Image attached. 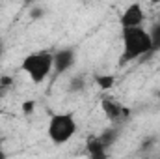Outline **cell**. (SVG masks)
<instances>
[{"label": "cell", "instance_id": "cell-1", "mask_svg": "<svg viewBox=\"0 0 160 159\" xmlns=\"http://www.w3.org/2000/svg\"><path fill=\"white\" fill-rule=\"evenodd\" d=\"M121 60L123 62H134L149 52H153V40L147 28L134 26V28H121Z\"/></svg>", "mask_w": 160, "mask_h": 159}, {"label": "cell", "instance_id": "cell-2", "mask_svg": "<svg viewBox=\"0 0 160 159\" xmlns=\"http://www.w3.org/2000/svg\"><path fill=\"white\" fill-rule=\"evenodd\" d=\"M21 69L28 75V79L36 84H41L48 79V75L54 71V52L48 49H41L28 52L22 62H21Z\"/></svg>", "mask_w": 160, "mask_h": 159}, {"label": "cell", "instance_id": "cell-3", "mask_svg": "<svg viewBox=\"0 0 160 159\" xmlns=\"http://www.w3.org/2000/svg\"><path fill=\"white\" fill-rule=\"evenodd\" d=\"M77 120L71 112H54L47 123V137L56 146H62L77 135Z\"/></svg>", "mask_w": 160, "mask_h": 159}, {"label": "cell", "instance_id": "cell-4", "mask_svg": "<svg viewBox=\"0 0 160 159\" xmlns=\"http://www.w3.org/2000/svg\"><path fill=\"white\" fill-rule=\"evenodd\" d=\"M145 23V9L138 4L132 2L128 4L119 15V25L121 28H134V26H143Z\"/></svg>", "mask_w": 160, "mask_h": 159}, {"label": "cell", "instance_id": "cell-5", "mask_svg": "<svg viewBox=\"0 0 160 159\" xmlns=\"http://www.w3.org/2000/svg\"><path fill=\"white\" fill-rule=\"evenodd\" d=\"M101 111H102V114L110 122H116V120L123 118L128 112L119 101L116 97H112V96H102V99H101Z\"/></svg>", "mask_w": 160, "mask_h": 159}, {"label": "cell", "instance_id": "cell-6", "mask_svg": "<svg viewBox=\"0 0 160 159\" xmlns=\"http://www.w3.org/2000/svg\"><path fill=\"white\" fill-rule=\"evenodd\" d=\"M75 60H77L75 49L65 47V49L56 51V52H54V73H56V75L65 73L67 69H71V68H73Z\"/></svg>", "mask_w": 160, "mask_h": 159}, {"label": "cell", "instance_id": "cell-7", "mask_svg": "<svg viewBox=\"0 0 160 159\" xmlns=\"http://www.w3.org/2000/svg\"><path fill=\"white\" fill-rule=\"evenodd\" d=\"M88 156L93 159H104L108 156V144L102 140V137H95L88 140Z\"/></svg>", "mask_w": 160, "mask_h": 159}, {"label": "cell", "instance_id": "cell-8", "mask_svg": "<svg viewBox=\"0 0 160 159\" xmlns=\"http://www.w3.org/2000/svg\"><path fill=\"white\" fill-rule=\"evenodd\" d=\"M95 82H97V86L102 92H108V90H112L116 86V77L110 75V73H97L95 75Z\"/></svg>", "mask_w": 160, "mask_h": 159}, {"label": "cell", "instance_id": "cell-9", "mask_svg": "<svg viewBox=\"0 0 160 159\" xmlns=\"http://www.w3.org/2000/svg\"><path fill=\"white\" fill-rule=\"evenodd\" d=\"M149 34H151V40H153V51H160V21L157 25H153Z\"/></svg>", "mask_w": 160, "mask_h": 159}, {"label": "cell", "instance_id": "cell-10", "mask_svg": "<svg viewBox=\"0 0 160 159\" xmlns=\"http://www.w3.org/2000/svg\"><path fill=\"white\" fill-rule=\"evenodd\" d=\"M82 88H84V79L82 77H77V79L71 80V86H69L71 92H77V90H82Z\"/></svg>", "mask_w": 160, "mask_h": 159}, {"label": "cell", "instance_id": "cell-11", "mask_svg": "<svg viewBox=\"0 0 160 159\" xmlns=\"http://www.w3.org/2000/svg\"><path fill=\"white\" fill-rule=\"evenodd\" d=\"M34 109H36V101H24V103H22V111H24V114H30Z\"/></svg>", "mask_w": 160, "mask_h": 159}, {"label": "cell", "instance_id": "cell-12", "mask_svg": "<svg viewBox=\"0 0 160 159\" xmlns=\"http://www.w3.org/2000/svg\"><path fill=\"white\" fill-rule=\"evenodd\" d=\"M11 82H13L11 77H2V79H0V88H2V90H6V88H9V86H11Z\"/></svg>", "mask_w": 160, "mask_h": 159}, {"label": "cell", "instance_id": "cell-13", "mask_svg": "<svg viewBox=\"0 0 160 159\" xmlns=\"http://www.w3.org/2000/svg\"><path fill=\"white\" fill-rule=\"evenodd\" d=\"M6 154H4V140H2V137H0V159L4 157Z\"/></svg>", "mask_w": 160, "mask_h": 159}, {"label": "cell", "instance_id": "cell-14", "mask_svg": "<svg viewBox=\"0 0 160 159\" xmlns=\"http://www.w3.org/2000/svg\"><path fill=\"white\" fill-rule=\"evenodd\" d=\"M2 54H4V47H2V43H0V60H2Z\"/></svg>", "mask_w": 160, "mask_h": 159}, {"label": "cell", "instance_id": "cell-15", "mask_svg": "<svg viewBox=\"0 0 160 159\" xmlns=\"http://www.w3.org/2000/svg\"><path fill=\"white\" fill-rule=\"evenodd\" d=\"M151 4H160V0H149Z\"/></svg>", "mask_w": 160, "mask_h": 159}]
</instances>
